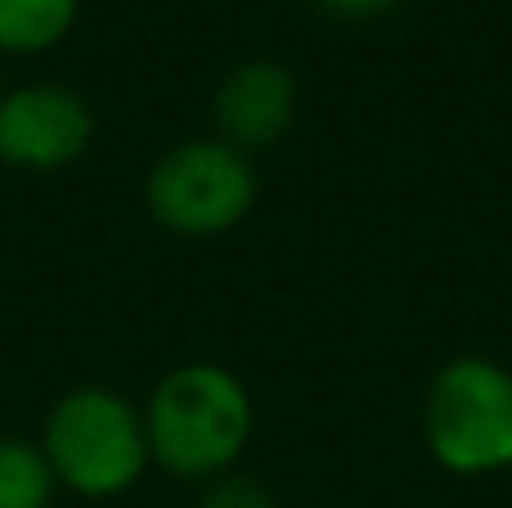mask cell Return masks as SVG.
<instances>
[{"instance_id":"obj_2","label":"cell","mask_w":512,"mask_h":508,"mask_svg":"<svg viewBox=\"0 0 512 508\" xmlns=\"http://www.w3.org/2000/svg\"><path fill=\"white\" fill-rule=\"evenodd\" d=\"M423 441L454 477L512 468V369L490 356H454L427 383Z\"/></svg>"},{"instance_id":"obj_1","label":"cell","mask_w":512,"mask_h":508,"mask_svg":"<svg viewBox=\"0 0 512 508\" xmlns=\"http://www.w3.org/2000/svg\"><path fill=\"white\" fill-rule=\"evenodd\" d=\"M149 455L176 477H221L252 437V396L225 365L194 360L158 383L144 414Z\"/></svg>"},{"instance_id":"obj_6","label":"cell","mask_w":512,"mask_h":508,"mask_svg":"<svg viewBox=\"0 0 512 508\" xmlns=\"http://www.w3.org/2000/svg\"><path fill=\"white\" fill-rule=\"evenodd\" d=\"M297 122V81L283 63L248 59L225 72L216 90V140L234 144L239 153H256L279 144Z\"/></svg>"},{"instance_id":"obj_9","label":"cell","mask_w":512,"mask_h":508,"mask_svg":"<svg viewBox=\"0 0 512 508\" xmlns=\"http://www.w3.org/2000/svg\"><path fill=\"white\" fill-rule=\"evenodd\" d=\"M203 508H279V504H274V495L265 491L261 482H252V477L221 473V477H212V486H207Z\"/></svg>"},{"instance_id":"obj_5","label":"cell","mask_w":512,"mask_h":508,"mask_svg":"<svg viewBox=\"0 0 512 508\" xmlns=\"http://www.w3.org/2000/svg\"><path fill=\"white\" fill-rule=\"evenodd\" d=\"M90 144V113L72 90L27 86L0 99V158L14 167L54 171Z\"/></svg>"},{"instance_id":"obj_7","label":"cell","mask_w":512,"mask_h":508,"mask_svg":"<svg viewBox=\"0 0 512 508\" xmlns=\"http://www.w3.org/2000/svg\"><path fill=\"white\" fill-rule=\"evenodd\" d=\"M77 18V0H0V50H50Z\"/></svg>"},{"instance_id":"obj_4","label":"cell","mask_w":512,"mask_h":508,"mask_svg":"<svg viewBox=\"0 0 512 508\" xmlns=\"http://www.w3.org/2000/svg\"><path fill=\"white\" fill-rule=\"evenodd\" d=\"M252 158L225 140H185L149 171V212L176 234H225L252 212Z\"/></svg>"},{"instance_id":"obj_8","label":"cell","mask_w":512,"mask_h":508,"mask_svg":"<svg viewBox=\"0 0 512 508\" xmlns=\"http://www.w3.org/2000/svg\"><path fill=\"white\" fill-rule=\"evenodd\" d=\"M54 473L41 450L23 441H0V508H45Z\"/></svg>"},{"instance_id":"obj_10","label":"cell","mask_w":512,"mask_h":508,"mask_svg":"<svg viewBox=\"0 0 512 508\" xmlns=\"http://www.w3.org/2000/svg\"><path fill=\"white\" fill-rule=\"evenodd\" d=\"M319 5L342 18H373V14H382V9H391L396 0H319Z\"/></svg>"},{"instance_id":"obj_3","label":"cell","mask_w":512,"mask_h":508,"mask_svg":"<svg viewBox=\"0 0 512 508\" xmlns=\"http://www.w3.org/2000/svg\"><path fill=\"white\" fill-rule=\"evenodd\" d=\"M144 419L108 387H81L63 396L45 428V464L81 495H117L140 482L149 464Z\"/></svg>"}]
</instances>
